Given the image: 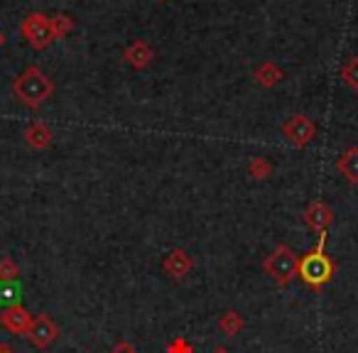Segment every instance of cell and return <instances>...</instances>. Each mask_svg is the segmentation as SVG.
Listing matches in <instances>:
<instances>
[{
	"mask_svg": "<svg viewBox=\"0 0 358 353\" xmlns=\"http://www.w3.org/2000/svg\"><path fill=\"white\" fill-rule=\"evenodd\" d=\"M0 353H15V351L10 346H0Z\"/></svg>",
	"mask_w": 358,
	"mask_h": 353,
	"instance_id": "23",
	"label": "cell"
},
{
	"mask_svg": "<svg viewBox=\"0 0 358 353\" xmlns=\"http://www.w3.org/2000/svg\"><path fill=\"white\" fill-rule=\"evenodd\" d=\"M211 353H231V351H229V348H226V346H216Z\"/></svg>",
	"mask_w": 358,
	"mask_h": 353,
	"instance_id": "22",
	"label": "cell"
},
{
	"mask_svg": "<svg viewBox=\"0 0 358 353\" xmlns=\"http://www.w3.org/2000/svg\"><path fill=\"white\" fill-rule=\"evenodd\" d=\"M0 42H3V37H0Z\"/></svg>",
	"mask_w": 358,
	"mask_h": 353,
	"instance_id": "25",
	"label": "cell"
},
{
	"mask_svg": "<svg viewBox=\"0 0 358 353\" xmlns=\"http://www.w3.org/2000/svg\"><path fill=\"white\" fill-rule=\"evenodd\" d=\"M74 17L71 15H57L52 17V32H55V40H62V37H66L71 30H74Z\"/></svg>",
	"mask_w": 358,
	"mask_h": 353,
	"instance_id": "17",
	"label": "cell"
},
{
	"mask_svg": "<svg viewBox=\"0 0 358 353\" xmlns=\"http://www.w3.org/2000/svg\"><path fill=\"white\" fill-rule=\"evenodd\" d=\"M302 219H304V224H307L309 231H314L317 236H322V233H327V229L331 226L334 211H331V206H329L327 201L314 199V201H309V206L304 209Z\"/></svg>",
	"mask_w": 358,
	"mask_h": 353,
	"instance_id": "7",
	"label": "cell"
},
{
	"mask_svg": "<svg viewBox=\"0 0 358 353\" xmlns=\"http://www.w3.org/2000/svg\"><path fill=\"white\" fill-rule=\"evenodd\" d=\"M123 59L128 62L133 69H148L150 62H152V47L148 45L145 40H135L133 45L125 47L123 52Z\"/></svg>",
	"mask_w": 358,
	"mask_h": 353,
	"instance_id": "10",
	"label": "cell"
},
{
	"mask_svg": "<svg viewBox=\"0 0 358 353\" xmlns=\"http://www.w3.org/2000/svg\"><path fill=\"white\" fill-rule=\"evenodd\" d=\"M32 319L35 317H32L22 304H13V307H6L0 312V326L6 329V331L15 333V336H22V333H27V329H30Z\"/></svg>",
	"mask_w": 358,
	"mask_h": 353,
	"instance_id": "8",
	"label": "cell"
},
{
	"mask_svg": "<svg viewBox=\"0 0 358 353\" xmlns=\"http://www.w3.org/2000/svg\"><path fill=\"white\" fill-rule=\"evenodd\" d=\"M192 268H194V263H192V255L187 253V250H182V248H174L172 253H167V255H164V260H162V270L172 280L187 278V275L192 273Z\"/></svg>",
	"mask_w": 358,
	"mask_h": 353,
	"instance_id": "9",
	"label": "cell"
},
{
	"mask_svg": "<svg viewBox=\"0 0 358 353\" xmlns=\"http://www.w3.org/2000/svg\"><path fill=\"white\" fill-rule=\"evenodd\" d=\"M336 169L351 182V185H358V145L356 147H348L346 152L336 159Z\"/></svg>",
	"mask_w": 358,
	"mask_h": 353,
	"instance_id": "12",
	"label": "cell"
},
{
	"mask_svg": "<svg viewBox=\"0 0 358 353\" xmlns=\"http://www.w3.org/2000/svg\"><path fill=\"white\" fill-rule=\"evenodd\" d=\"M20 278V268L13 258L0 260V282H15Z\"/></svg>",
	"mask_w": 358,
	"mask_h": 353,
	"instance_id": "19",
	"label": "cell"
},
{
	"mask_svg": "<svg viewBox=\"0 0 358 353\" xmlns=\"http://www.w3.org/2000/svg\"><path fill=\"white\" fill-rule=\"evenodd\" d=\"M324 245H327V233L319 236L317 245H314L307 255L299 258L297 278L302 280L309 289H324L334 280V275H336V265H334V260L327 255Z\"/></svg>",
	"mask_w": 358,
	"mask_h": 353,
	"instance_id": "1",
	"label": "cell"
},
{
	"mask_svg": "<svg viewBox=\"0 0 358 353\" xmlns=\"http://www.w3.org/2000/svg\"><path fill=\"white\" fill-rule=\"evenodd\" d=\"M20 32L27 42L32 45V50L42 52L55 42V32H52V17L42 15V13H30L22 20Z\"/></svg>",
	"mask_w": 358,
	"mask_h": 353,
	"instance_id": "4",
	"label": "cell"
},
{
	"mask_svg": "<svg viewBox=\"0 0 358 353\" xmlns=\"http://www.w3.org/2000/svg\"><path fill=\"white\" fill-rule=\"evenodd\" d=\"M22 294V287L20 282H0V304H6V307H13V304H20L17 299H20Z\"/></svg>",
	"mask_w": 358,
	"mask_h": 353,
	"instance_id": "15",
	"label": "cell"
},
{
	"mask_svg": "<svg viewBox=\"0 0 358 353\" xmlns=\"http://www.w3.org/2000/svg\"><path fill=\"white\" fill-rule=\"evenodd\" d=\"M167 353H194V346H192L185 336H177V338H172V341H169Z\"/></svg>",
	"mask_w": 358,
	"mask_h": 353,
	"instance_id": "20",
	"label": "cell"
},
{
	"mask_svg": "<svg viewBox=\"0 0 358 353\" xmlns=\"http://www.w3.org/2000/svg\"><path fill=\"white\" fill-rule=\"evenodd\" d=\"M341 79H343V84H348L351 89L358 91V57H351V59L341 66Z\"/></svg>",
	"mask_w": 358,
	"mask_h": 353,
	"instance_id": "18",
	"label": "cell"
},
{
	"mask_svg": "<svg viewBox=\"0 0 358 353\" xmlns=\"http://www.w3.org/2000/svg\"><path fill=\"white\" fill-rule=\"evenodd\" d=\"M255 81H258L260 86H265V89H273V86H278L280 81H282L285 71L280 69L275 62H263V64L255 69Z\"/></svg>",
	"mask_w": 358,
	"mask_h": 353,
	"instance_id": "13",
	"label": "cell"
},
{
	"mask_svg": "<svg viewBox=\"0 0 358 353\" xmlns=\"http://www.w3.org/2000/svg\"><path fill=\"white\" fill-rule=\"evenodd\" d=\"M22 138H25L27 147L47 150L52 145V140H55V133H52L47 123H42V120H35L32 125H27V130H25V135H22Z\"/></svg>",
	"mask_w": 358,
	"mask_h": 353,
	"instance_id": "11",
	"label": "cell"
},
{
	"mask_svg": "<svg viewBox=\"0 0 358 353\" xmlns=\"http://www.w3.org/2000/svg\"><path fill=\"white\" fill-rule=\"evenodd\" d=\"M245 326V319L241 317L238 312H234V309H229V312H224V317L219 319V329L226 333V336H236V333H241Z\"/></svg>",
	"mask_w": 358,
	"mask_h": 353,
	"instance_id": "14",
	"label": "cell"
},
{
	"mask_svg": "<svg viewBox=\"0 0 358 353\" xmlns=\"http://www.w3.org/2000/svg\"><path fill=\"white\" fill-rule=\"evenodd\" d=\"M297 265H299V255L294 253L289 245H278V248L265 258L263 270L270 275L273 282H278V287H287V284L297 278Z\"/></svg>",
	"mask_w": 358,
	"mask_h": 353,
	"instance_id": "3",
	"label": "cell"
},
{
	"mask_svg": "<svg viewBox=\"0 0 358 353\" xmlns=\"http://www.w3.org/2000/svg\"><path fill=\"white\" fill-rule=\"evenodd\" d=\"M108 353H140V351H138V348H135L130 341H118L113 348H110Z\"/></svg>",
	"mask_w": 358,
	"mask_h": 353,
	"instance_id": "21",
	"label": "cell"
},
{
	"mask_svg": "<svg viewBox=\"0 0 358 353\" xmlns=\"http://www.w3.org/2000/svg\"><path fill=\"white\" fill-rule=\"evenodd\" d=\"M248 174L253 180H268L270 174H273V164L265 157H253L248 162Z\"/></svg>",
	"mask_w": 358,
	"mask_h": 353,
	"instance_id": "16",
	"label": "cell"
},
{
	"mask_svg": "<svg viewBox=\"0 0 358 353\" xmlns=\"http://www.w3.org/2000/svg\"><path fill=\"white\" fill-rule=\"evenodd\" d=\"M282 135L294 145V147H307L314 138H317V125L309 115L299 113L292 115L289 120L282 123Z\"/></svg>",
	"mask_w": 358,
	"mask_h": 353,
	"instance_id": "5",
	"label": "cell"
},
{
	"mask_svg": "<svg viewBox=\"0 0 358 353\" xmlns=\"http://www.w3.org/2000/svg\"><path fill=\"white\" fill-rule=\"evenodd\" d=\"M13 94L22 106L37 110L47 99L55 94V81L40 69V66H27L15 81H13Z\"/></svg>",
	"mask_w": 358,
	"mask_h": 353,
	"instance_id": "2",
	"label": "cell"
},
{
	"mask_svg": "<svg viewBox=\"0 0 358 353\" xmlns=\"http://www.w3.org/2000/svg\"><path fill=\"white\" fill-rule=\"evenodd\" d=\"M157 3H167V0H157Z\"/></svg>",
	"mask_w": 358,
	"mask_h": 353,
	"instance_id": "24",
	"label": "cell"
},
{
	"mask_svg": "<svg viewBox=\"0 0 358 353\" xmlns=\"http://www.w3.org/2000/svg\"><path fill=\"white\" fill-rule=\"evenodd\" d=\"M25 336L30 338V343L35 348L47 351V348L57 341V336H59V326H57L55 319H52L50 314H40V317L32 319V324H30V329H27Z\"/></svg>",
	"mask_w": 358,
	"mask_h": 353,
	"instance_id": "6",
	"label": "cell"
}]
</instances>
